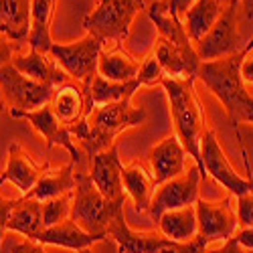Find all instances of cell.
<instances>
[{
	"label": "cell",
	"instance_id": "1",
	"mask_svg": "<svg viewBox=\"0 0 253 253\" xmlns=\"http://www.w3.org/2000/svg\"><path fill=\"white\" fill-rule=\"evenodd\" d=\"M144 120H146V110L134 108L130 99L103 103L91 108L87 116L71 128V134L73 140L79 142L81 150L89 158H93L99 152H105L114 144H118L116 138L124 130L136 128V126L144 124Z\"/></svg>",
	"mask_w": 253,
	"mask_h": 253
},
{
	"label": "cell",
	"instance_id": "2",
	"mask_svg": "<svg viewBox=\"0 0 253 253\" xmlns=\"http://www.w3.org/2000/svg\"><path fill=\"white\" fill-rule=\"evenodd\" d=\"M243 57L245 51H239L223 59L205 61L197 75V79H201L207 89L223 103L225 114L235 128L243 122L253 124V95L247 91L239 73Z\"/></svg>",
	"mask_w": 253,
	"mask_h": 253
},
{
	"label": "cell",
	"instance_id": "3",
	"mask_svg": "<svg viewBox=\"0 0 253 253\" xmlns=\"http://www.w3.org/2000/svg\"><path fill=\"white\" fill-rule=\"evenodd\" d=\"M195 81L197 79L164 77L160 85L164 87L168 95V103H170V116H172V124L176 130V138L182 142L186 154L197 162L203 176H207L203 158H201V142L209 128L205 122L201 99L195 91Z\"/></svg>",
	"mask_w": 253,
	"mask_h": 253
},
{
	"label": "cell",
	"instance_id": "4",
	"mask_svg": "<svg viewBox=\"0 0 253 253\" xmlns=\"http://www.w3.org/2000/svg\"><path fill=\"white\" fill-rule=\"evenodd\" d=\"M124 213V205L103 197L87 172H75V191L71 203V221L83 231L108 237L110 223Z\"/></svg>",
	"mask_w": 253,
	"mask_h": 253
},
{
	"label": "cell",
	"instance_id": "5",
	"mask_svg": "<svg viewBox=\"0 0 253 253\" xmlns=\"http://www.w3.org/2000/svg\"><path fill=\"white\" fill-rule=\"evenodd\" d=\"M144 10V0H99L93 12L83 18V29L93 35L103 47L120 49L130 37V29L138 12Z\"/></svg>",
	"mask_w": 253,
	"mask_h": 253
},
{
	"label": "cell",
	"instance_id": "6",
	"mask_svg": "<svg viewBox=\"0 0 253 253\" xmlns=\"http://www.w3.org/2000/svg\"><path fill=\"white\" fill-rule=\"evenodd\" d=\"M101 51H103V45L93 35L87 33L83 39L75 41V43H67V45L55 43L49 55L59 63V67L71 79H75L79 85L87 87L91 79L97 75V63H99Z\"/></svg>",
	"mask_w": 253,
	"mask_h": 253
},
{
	"label": "cell",
	"instance_id": "7",
	"mask_svg": "<svg viewBox=\"0 0 253 253\" xmlns=\"http://www.w3.org/2000/svg\"><path fill=\"white\" fill-rule=\"evenodd\" d=\"M0 89H2L4 101L10 108L8 114L35 112L43 105H49L53 97V87L29 79L12 63L0 67Z\"/></svg>",
	"mask_w": 253,
	"mask_h": 253
},
{
	"label": "cell",
	"instance_id": "8",
	"mask_svg": "<svg viewBox=\"0 0 253 253\" xmlns=\"http://www.w3.org/2000/svg\"><path fill=\"white\" fill-rule=\"evenodd\" d=\"M237 4L239 0H229L219 20L213 25V29L199 43H195V49L203 63L235 55L245 49L241 33H239V23H237Z\"/></svg>",
	"mask_w": 253,
	"mask_h": 253
},
{
	"label": "cell",
	"instance_id": "9",
	"mask_svg": "<svg viewBox=\"0 0 253 253\" xmlns=\"http://www.w3.org/2000/svg\"><path fill=\"white\" fill-rule=\"evenodd\" d=\"M203 172L199 166H193L182 174L176 176L172 180H168L160 186H156L154 197H152V205L148 215L152 217V221L156 223L160 219L162 213L166 211H174V209H184L191 207L199 201V186L203 180Z\"/></svg>",
	"mask_w": 253,
	"mask_h": 253
},
{
	"label": "cell",
	"instance_id": "10",
	"mask_svg": "<svg viewBox=\"0 0 253 253\" xmlns=\"http://www.w3.org/2000/svg\"><path fill=\"white\" fill-rule=\"evenodd\" d=\"M201 158L205 166V174H211L219 184H223V188H227L231 197L237 199L241 195L253 193V178H243L235 172V168L231 166L213 130H207L201 142Z\"/></svg>",
	"mask_w": 253,
	"mask_h": 253
},
{
	"label": "cell",
	"instance_id": "11",
	"mask_svg": "<svg viewBox=\"0 0 253 253\" xmlns=\"http://www.w3.org/2000/svg\"><path fill=\"white\" fill-rule=\"evenodd\" d=\"M197 221H199V235L211 243H225L233 239L237 233V211L231 205V199H223L221 203H211L199 199L195 203Z\"/></svg>",
	"mask_w": 253,
	"mask_h": 253
},
{
	"label": "cell",
	"instance_id": "12",
	"mask_svg": "<svg viewBox=\"0 0 253 253\" xmlns=\"http://www.w3.org/2000/svg\"><path fill=\"white\" fill-rule=\"evenodd\" d=\"M158 63L164 69L166 77L172 79H197L201 69V57L195 49V43H168L164 39H156V45L152 49Z\"/></svg>",
	"mask_w": 253,
	"mask_h": 253
},
{
	"label": "cell",
	"instance_id": "13",
	"mask_svg": "<svg viewBox=\"0 0 253 253\" xmlns=\"http://www.w3.org/2000/svg\"><path fill=\"white\" fill-rule=\"evenodd\" d=\"M91 180L101 191L103 197H108L116 205L126 203V191H124V164L118 156V144L105 152H99L91 158Z\"/></svg>",
	"mask_w": 253,
	"mask_h": 253
},
{
	"label": "cell",
	"instance_id": "14",
	"mask_svg": "<svg viewBox=\"0 0 253 253\" xmlns=\"http://www.w3.org/2000/svg\"><path fill=\"white\" fill-rule=\"evenodd\" d=\"M148 168L156 186L186 172V150L182 142L176 138V134L152 146L148 152Z\"/></svg>",
	"mask_w": 253,
	"mask_h": 253
},
{
	"label": "cell",
	"instance_id": "15",
	"mask_svg": "<svg viewBox=\"0 0 253 253\" xmlns=\"http://www.w3.org/2000/svg\"><path fill=\"white\" fill-rule=\"evenodd\" d=\"M10 118H23V120H29L33 128L45 138L47 142V148L51 150L53 146H65L71 154V162L73 164H79L81 162V156H79V148L75 146V140H73V134H71V128H67L65 124H61L57 120V116L53 114L51 105H43L35 112H20V114H10Z\"/></svg>",
	"mask_w": 253,
	"mask_h": 253
},
{
	"label": "cell",
	"instance_id": "16",
	"mask_svg": "<svg viewBox=\"0 0 253 253\" xmlns=\"http://www.w3.org/2000/svg\"><path fill=\"white\" fill-rule=\"evenodd\" d=\"M47 170H49V162H45L43 166H37L31 160V156L20 148V144L12 142L8 148L6 168H4V172L0 174V184L12 182L25 197L37 186V182L47 174Z\"/></svg>",
	"mask_w": 253,
	"mask_h": 253
},
{
	"label": "cell",
	"instance_id": "17",
	"mask_svg": "<svg viewBox=\"0 0 253 253\" xmlns=\"http://www.w3.org/2000/svg\"><path fill=\"white\" fill-rule=\"evenodd\" d=\"M108 237L114 239L118 243L120 253H158L160 249H164L170 239H166L160 231H150V233H144V231H134L126 223L124 213H120L108 227Z\"/></svg>",
	"mask_w": 253,
	"mask_h": 253
},
{
	"label": "cell",
	"instance_id": "18",
	"mask_svg": "<svg viewBox=\"0 0 253 253\" xmlns=\"http://www.w3.org/2000/svg\"><path fill=\"white\" fill-rule=\"evenodd\" d=\"M10 63L29 79H33L37 83H45V85H49L53 89L69 83V75L59 67V63L49 53H41V51L31 49L27 55H14Z\"/></svg>",
	"mask_w": 253,
	"mask_h": 253
},
{
	"label": "cell",
	"instance_id": "19",
	"mask_svg": "<svg viewBox=\"0 0 253 253\" xmlns=\"http://www.w3.org/2000/svg\"><path fill=\"white\" fill-rule=\"evenodd\" d=\"M49 105L61 124H65L67 128H73L87 114L85 89H83V85H77V83L59 85L53 89V97Z\"/></svg>",
	"mask_w": 253,
	"mask_h": 253
},
{
	"label": "cell",
	"instance_id": "20",
	"mask_svg": "<svg viewBox=\"0 0 253 253\" xmlns=\"http://www.w3.org/2000/svg\"><path fill=\"white\" fill-rule=\"evenodd\" d=\"M105 239H108L105 235L87 233V231H83L71 219H67V221H63L59 225L47 227L43 233L39 235L37 243L57 245V247H65V249H73V251H83V249H89L93 243H99V241H105Z\"/></svg>",
	"mask_w": 253,
	"mask_h": 253
},
{
	"label": "cell",
	"instance_id": "21",
	"mask_svg": "<svg viewBox=\"0 0 253 253\" xmlns=\"http://www.w3.org/2000/svg\"><path fill=\"white\" fill-rule=\"evenodd\" d=\"M124 191L134 201L138 213H148L156 191V182L152 178L150 168H146L140 162L124 166Z\"/></svg>",
	"mask_w": 253,
	"mask_h": 253
},
{
	"label": "cell",
	"instance_id": "22",
	"mask_svg": "<svg viewBox=\"0 0 253 253\" xmlns=\"http://www.w3.org/2000/svg\"><path fill=\"white\" fill-rule=\"evenodd\" d=\"M47 227L43 221V203L20 197L16 201V207L12 209L10 219H8V231L20 233L29 241H37L39 235L43 233Z\"/></svg>",
	"mask_w": 253,
	"mask_h": 253
},
{
	"label": "cell",
	"instance_id": "23",
	"mask_svg": "<svg viewBox=\"0 0 253 253\" xmlns=\"http://www.w3.org/2000/svg\"><path fill=\"white\" fill-rule=\"evenodd\" d=\"M156 223H158V231L170 241L186 243L199 237V221H197L195 205L166 211V213L160 215Z\"/></svg>",
	"mask_w": 253,
	"mask_h": 253
},
{
	"label": "cell",
	"instance_id": "24",
	"mask_svg": "<svg viewBox=\"0 0 253 253\" xmlns=\"http://www.w3.org/2000/svg\"><path fill=\"white\" fill-rule=\"evenodd\" d=\"M73 170H75L73 162H67L61 168H49L47 174L41 178L37 182V186L25 197L47 203V201L63 197V195H71L75 191V172Z\"/></svg>",
	"mask_w": 253,
	"mask_h": 253
},
{
	"label": "cell",
	"instance_id": "25",
	"mask_svg": "<svg viewBox=\"0 0 253 253\" xmlns=\"http://www.w3.org/2000/svg\"><path fill=\"white\" fill-rule=\"evenodd\" d=\"M33 0H0V31L12 41H27L31 33Z\"/></svg>",
	"mask_w": 253,
	"mask_h": 253
},
{
	"label": "cell",
	"instance_id": "26",
	"mask_svg": "<svg viewBox=\"0 0 253 253\" xmlns=\"http://www.w3.org/2000/svg\"><path fill=\"white\" fill-rule=\"evenodd\" d=\"M140 65L142 63L138 59H134L130 53H126L122 49H110V51L103 49L97 63V73L108 81L128 83L138 79Z\"/></svg>",
	"mask_w": 253,
	"mask_h": 253
},
{
	"label": "cell",
	"instance_id": "27",
	"mask_svg": "<svg viewBox=\"0 0 253 253\" xmlns=\"http://www.w3.org/2000/svg\"><path fill=\"white\" fill-rule=\"evenodd\" d=\"M142 83L136 81H128V83H116V81H108L103 79L99 73L91 79V83L85 89V97H87V112L95 105H103V103H116V101H124V99H132L134 93L140 89ZM87 116V114H85Z\"/></svg>",
	"mask_w": 253,
	"mask_h": 253
},
{
	"label": "cell",
	"instance_id": "28",
	"mask_svg": "<svg viewBox=\"0 0 253 253\" xmlns=\"http://www.w3.org/2000/svg\"><path fill=\"white\" fill-rule=\"evenodd\" d=\"M57 0H33V10H31V33L27 43L31 49L49 53L55 45L51 39V18L55 10Z\"/></svg>",
	"mask_w": 253,
	"mask_h": 253
},
{
	"label": "cell",
	"instance_id": "29",
	"mask_svg": "<svg viewBox=\"0 0 253 253\" xmlns=\"http://www.w3.org/2000/svg\"><path fill=\"white\" fill-rule=\"evenodd\" d=\"M225 4L221 0H195V4L188 8L184 16V29L191 37L193 43L199 41L213 29V25L219 20Z\"/></svg>",
	"mask_w": 253,
	"mask_h": 253
},
{
	"label": "cell",
	"instance_id": "30",
	"mask_svg": "<svg viewBox=\"0 0 253 253\" xmlns=\"http://www.w3.org/2000/svg\"><path fill=\"white\" fill-rule=\"evenodd\" d=\"M71 203H73V193L43 203V221H45V227H53V225H59L63 221L71 219Z\"/></svg>",
	"mask_w": 253,
	"mask_h": 253
},
{
	"label": "cell",
	"instance_id": "31",
	"mask_svg": "<svg viewBox=\"0 0 253 253\" xmlns=\"http://www.w3.org/2000/svg\"><path fill=\"white\" fill-rule=\"evenodd\" d=\"M164 77H166L164 75V69H162V65L158 63L156 55L150 53L148 57L142 61V65H140L138 81L142 83V85H156V83H162Z\"/></svg>",
	"mask_w": 253,
	"mask_h": 253
},
{
	"label": "cell",
	"instance_id": "32",
	"mask_svg": "<svg viewBox=\"0 0 253 253\" xmlns=\"http://www.w3.org/2000/svg\"><path fill=\"white\" fill-rule=\"evenodd\" d=\"M237 223L241 229H253V193L237 197Z\"/></svg>",
	"mask_w": 253,
	"mask_h": 253
},
{
	"label": "cell",
	"instance_id": "33",
	"mask_svg": "<svg viewBox=\"0 0 253 253\" xmlns=\"http://www.w3.org/2000/svg\"><path fill=\"white\" fill-rule=\"evenodd\" d=\"M207 241L199 235L193 241H186V243H178V241H170L164 249H160L158 253H207Z\"/></svg>",
	"mask_w": 253,
	"mask_h": 253
},
{
	"label": "cell",
	"instance_id": "34",
	"mask_svg": "<svg viewBox=\"0 0 253 253\" xmlns=\"http://www.w3.org/2000/svg\"><path fill=\"white\" fill-rule=\"evenodd\" d=\"M18 199H2L0 197V253H2V241H4V233L8 231V219L12 209L16 207Z\"/></svg>",
	"mask_w": 253,
	"mask_h": 253
},
{
	"label": "cell",
	"instance_id": "35",
	"mask_svg": "<svg viewBox=\"0 0 253 253\" xmlns=\"http://www.w3.org/2000/svg\"><path fill=\"white\" fill-rule=\"evenodd\" d=\"M14 51H16V41H12L8 35L0 31V67H4L6 63L12 61Z\"/></svg>",
	"mask_w": 253,
	"mask_h": 253
},
{
	"label": "cell",
	"instance_id": "36",
	"mask_svg": "<svg viewBox=\"0 0 253 253\" xmlns=\"http://www.w3.org/2000/svg\"><path fill=\"white\" fill-rule=\"evenodd\" d=\"M162 2L166 4L168 10H170V14H174L176 18H180L184 23V16H186L188 8L195 4V0H162Z\"/></svg>",
	"mask_w": 253,
	"mask_h": 253
},
{
	"label": "cell",
	"instance_id": "37",
	"mask_svg": "<svg viewBox=\"0 0 253 253\" xmlns=\"http://www.w3.org/2000/svg\"><path fill=\"white\" fill-rule=\"evenodd\" d=\"M10 251H12V253H47L45 245H41V243H37V241H29V239L18 241V243H12Z\"/></svg>",
	"mask_w": 253,
	"mask_h": 253
},
{
	"label": "cell",
	"instance_id": "38",
	"mask_svg": "<svg viewBox=\"0 0 253 253\" xmlns=\"http://www.w3.org/2000/svg\"><path fill=\"white\" fill-rule=\"evenodd\" d=\"M239 73H241V79L245 85H253V51L245 53L243 61H241V67H239Z\"/></svg>",
	"mask_w": 253,
	"mask_h": 253
},
{
	"label": "cell",
	"instance_id": "39",
	"mask_svg": "<svg viewBox=\"0 0 253 253\" xmlns=\"http://www.w3.org/2000/svg\"><path fill=\"white\" fill-rule=\"evenodd\" d=\"M233 239L241 245L243 251H251L253 253V229H239Z\"/></svg>",
	"mask_w": 253,
	"mask_h": 253
},
{
	"label": "cell",
	"instance_id": "40",
	"mask_svg": "<svg viewBox=\"0 0 253 253\" xmlns=\"http://www.w3.org/2000/svg\"><path fill=\"white\" fill-rule=\"evenodd\" d=\"M207 253H245L243 249H241V245L235 241V239H229V241H225L219 249H213V251H207Z\"/></svg>",
	"mask_w": 253,
	"mask_h": 253
},
{
	"label": "cell",
	"instance_id": "41",
	"mask_svg": "<svg viewBox=\"0 0 253 253\" xmlns=\"http://www.w3.org/2000/svg\"><path fill=\"white\" fill-rule=\"evenodd\" d=\"M243 4V14L247 23H253V0H239Z\"/></svg>",
	"mask_w": 253,
	"mask_h": 253
},
{
	"label": "cell",
	"instance_id": "42",
	"mask_svg": "<svg viewBox=\"0 0 253 253\" xmlns=\"http://www.w3.org/2000/svg\"><path fill=\"white\" fill-rule=\"evenodd\" d=\"M245 53H249V51H253V35H251V39L247 41V43H245V49H243Z\"/></svg>",
	"mask_w": 253,
	"mask_h": 253
},
{
	"label": "cell",
	"instance_id": "43",
	"mask_svg": "<svg viewBox=\"0 0 253 253\" xmlns=\"http://www.w3.org/2000/svg\"><path fill=\"white\" fill-rule=\"evenodd\" d=\"M77 253H93V251H91V247H89V249H83V251H77Z\"/></svg>",
	"mask_w": 253,
	"mask_h": 253
},
{
	"label": "cell",
	"instance_id": "44",
	"mask_svg": "<svg viewBox=\"0 0 253 253\" xmlns=\"http://www.w3.org/2000/svg\"><path fill=\"white\" fill-rule=\"evenodd\" d=\"M2 99H4V95H2V89H0V103H2Z\"/></svg>",
	"mask_w": 253,
	"mask_h": 253
},
{
	"label": "cell",
	"instance_id": "45",
	"mask_svg": "<svg viewBox=\"0 0 253 253\" xmlns=\"http://www.w3.org/2000/svg\"><path fill=\"white\" fill-rule=\"evenodd\" d=\"M245 253H251V251H245Z\"/></svg>",
	"mask_w": 253,
	"mask_h": 253
}]
</instances>
